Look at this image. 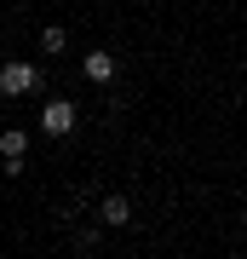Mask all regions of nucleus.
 Here are the masks:
<instances>
[{"label":"nucleus","instance_id":"obj_3","mask_svg":"<svg viewBox=\"0 0 247 259\" xmlns=\"http://www.w3.org/2000/svg\"><path fill=\"white\" fill-rule=\"evenodd\" d=\"M81 69H86V81H92V87H110L115 75H121V64H115V58L104 52V47H92V52L81 58Z\"/></svg>","mask_w":247,"mask_h":259},{"label":"nucleus","instance_id":"obj_5","mask_svg":"<svg viewBox=\"0 0 247 259\" xmlns=\"http://www.w3.org/2000/svg\"><path fill=\"white\" fill-rule=\"evenodd\" d=\"M98 219L110 225V231H121V225H132V202H127L121 190H110V196L98 202Z\"/></svg>","mask_w":247,"mask_h":259},{"label":"nucleus","instance_id":"obj_1","mask_svg":"<svg viewBox=\"0 0 247 259\" xmlns=\"http://www.w3.org/2000/svg\"><path fill=\"white\" fill-rule=\"evenodd\" d=\"M75 121H81V115H75V104H69V98H52V104L40 110V133H46V139H69Z\"/></svg>","mask_w":247,"mask_h":259},{"label":"nucleus","instance_id":"obj_6","mask_svg":"<svg viewBox=\"0 0 247 259\" xmlns=\"http://www.w3.org/2000/svg\"><path fill=\"white\" fill-rule=\"evenodd\" d=\"M64 47H69V29H64V23H46V29H40V52H46V58H64Z\"/></svg>","mask_w":247,"mask_h":259},{"label":"nucleus","instance_id":"obj_2","mask_svg":"<svg viewBox=\"0 0 247 259\" xmlns=\"http://www.w3.org/2000/svg\"><path fill=\"white\" fill-rule=\"evenodd\" d=\"M35 87H40V69L35 64H6V69H0V93H35Z\"/></svg>","mask_w":247,"mask_h":259},{"label":"nucleus","instance_id":"obj_4","mask_svg":"<svg viewBox=\"0 0 247 259\" xmlns=\"http://www.w3.org/2000/svg\"><path fill=\"white\" fill-rule=\"evenodd\" d=\"M23 156H29V133L23 127H6V133H0V161H6V173H18Z\"/></svg>","mask_w":247,"mask_h":259},{"label":"nucleus","instance_id":"obj_7","mask_svg":"<svg viewBox=\"0 0 247 259\" xmlns=\"http://www.w3.org/2000/svg\"><path fill=\"white\" fill-rule=\"evenodd\" d=\"M241 219H247V213H241Z\"/></svg>","mask_w":247,"mask_h":259}]
</instances>
